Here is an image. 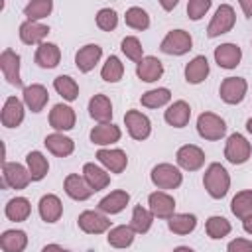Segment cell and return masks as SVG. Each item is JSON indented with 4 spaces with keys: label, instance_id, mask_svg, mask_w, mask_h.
I'll list each match as a JSON object with an SVG mask.
<instances>
[{
    "label": "cell",
    "instance_id": "cell-1",
    "mask_svg": "<svg viewBox=\"0 0 252 252\" xmlns=\"http://www.w3.org/2000/svg\"><path fill=\"white\" fill-rule=\"evenodd\" d=\"M203 185L213 199H222L230 187V175L220 163H211L205 171Z\"/></svg>",
    "mask_w": 252,
    "mask_h": 252
},
{
    "label": "cell",
    "instance_id": "cell-2",
    "mask_svg": "<svg viewBox=\"0 0 252 252\" xmlns=\"http://www.w3.org/2000/svg\"><path fill=\"white\" fill-rule=\"evenodd\" d=\"M150 177H152V183L158 189H177L181 185V181H183L181 171L171 163H158L152 169Z\"/></svg>",
    "mask_w": 252,
    "mask_h": 252
},
{
    "label": "cell",
    "instance_id": "cell-3",
    "mask_svg": "<svg viewBox=\"0 0 252 252\" xmlns=\"http://www.w3.org/2000/svg\"><path fill=\"white\" fill-rule=\"evenodd\" d=\"M234 22H236L234 8H232L230 4H220V6L217 8V12H215V16H213V20H211V24H209V28H207V35H209V37L222 35V33H226V32L232 30Z\"/></svg>",
    "mask_w": 252,
    "mask_h": 252
},
{
    "label": "cell",
    "instance_id": "cell-4",
    "mask_svg": "<svg viewBox=\"0 0 252 252\" xmlns=\"http://www.w3.org/2000/svg\"><path fill=\"white\" fill-rule=\"evenodd\" d=\"M197 132L205 140H220L226 132V124L220 116L213 112H203L197 118Z\"/></svg>",
    "mask_w": 252,
    "mask_h": 252
},
{
    "label": "cell",
    "instance_id": "cell-5",
    "mask_svg": "<svg viewBox=\"0 0 252 252\" xmlns=\"http://www.w3.org/2000/svg\"><path fill=\"white\" fill-rule=\"evenodd\" d=\"M250 152H252L250 142H248L242 134L234 132V134L228 136L226 146H224V158H226L230 163H234V165L244 163V161L250 158Z\"/></svg>",
    "mask_w": 252,
    "mask_h": 252
},
{
    "label": "cell",
    "instance_id": "cell-6",
    "mask_svg": "<svg viewBox=\"0 0 252 252\" xmlns=\"http://www.w3.org/2000/svg\"><path fill=\"white\" fill-rule=\"evenodd\" d=\"M191 45H193V39L185 30H171L163 37L159 49L167 55H183L191 49Z\"/></svg>",
    "mask_w": 252,
    "mask_h": 252
},
{
    "label": "cell",
    "instance_id": "cell-7",
    "mask_svg": "<svg viewBox=\"0 0 252 252\" xmlns=\"http://www.w3.org/2000/svg\"><path fill=\"white\" fill-rule=\"evenodd\" d=\"M30 181H32L30 169H26L22 163H8V161H4V165H2V185L4 187L26 189Z\"/></svg>",
    "mask_w": 252,
    "mask_h": 252
},
{
    "label": "cell",
    "instance_id": "cell-8",
    "mask_svg": "<svg viewBox=\"0 0 252 252\" xmlns=\"http://www.w3.org/2000/svg\"><path fill=\"white\" fill-rule=\"evenodd\" d=\"M148 205H150V213L158 219H171L175 215V201L171 195H167L163 191L150 193Z\"/></svg>",
    "mask_w": 252,
    "mask_h": 252
},
{
    "label": "cell",
    "instance_id": "cell-9",
    "mask_svg": "<svg viewBox=\"0 0 252 252\" xmlns=\"http://www.w3.org/2000/svg\"><path fill=\"white\" fill-rule=\"evenodd\" d=\"M246 81L242 77H226L222 83H220V98L226 102V104H238L244 94H246Z\"/></svg>",
    "mask_w": 252,
    "mask_h": 252
},
{
    "label": "cell",
    "instance_id": "cell-10",
    "mask_svg": "<svg viewBox=\"0 0 252 252\" xmlns=\"http://www.w3.org/2000/svg\"><path fill=\"white\" fill-rule=\"evenodd\" d=\"M124 122H126V128H128V134L134 138V140H146L152 132V124H150V118L138 110H128L124 114Z\"/></svg>",
    "mask_w": 252,
    "mask_h": 252
},
{
    "label": "cell",
    "instance_id": "cell-11",
    "mask_svg": "<svg viewBox=\"0 0 252 252\" xmlns=\"http://www.w3.org/2000/svg\"><path fill=\"white\" fill-rule=\"evenodd\" d=\"M0 69L4 73V79L14 85L22 87V77H20V55L12 49H4L0 53Z\"/></svg>",
    "mask_w": 252,
    "mask_h": 252
},
{
    "label": "cell",
    "instance_id": "cell-12",
    "mask_svg": "<svg viewBox=\"0 0 252 252\" xmlns=\"http://www.w3.org/2000/svg\"><path fill=\"white\" fill-rule=\"evenodd\" d=\"M177 163L187 169V171H197L203 163H205V154L199 146H193V144H185L177 150Z\"/></svg>",
    "mask_w": 252,
    "mask_h": 252
},
{
    "label": "cell",
    "instance_id": "cell-13",
    "mask_svg": "<svg viewBox=\"0 0 252 252\" xmlns=\"http://www.w3.org/2000/svg\"><path fill=\"white\" fill-rule=\"evenodd\" d=\"M77 222H79V228L87 234H100L110 228V220L96 211H83Z\"/></svg>",
    "mask_w": 252,
    "mask_h": 252
},
{
    "label": "cell",
    "instance_id": "cell-14",
    "mask_svg": "<svg viewBox=\"0 0 252 252\" xmlns=\"http://www.w3.org/2000/svg\"><path fill=\"white\" fill-rule=\"evenodd\" d=\"M100 55H102V47L96 45V43H89V45H85V47H81V49L77 51V55H75V65H77V69H79L81 73H89V71H93L94 65L98 63Z\"/></svg>",
    "mask_w": 252,
    "mask_h": 252
},
{
    "label": "cell",
    "instance_id": "cell-15",
    "mask_svg": "<svg viewBox=\"0 0 252 252\" xmlns=\"http://www.w3.org/2000/svg\"><path fill=\"white\" fill-rule=\"evenodd\" d=\"M49 124L59 132L71 130L75 126V110L67 104H55L49 112Z\"/></svg>",
    "mask_w": 252,
    "mask_h": 252
},
{
    "label": "cell",
    "instance_id": "cell-16",
    "mask_svg": "<svg viewBox=\"0 0 252 252\" xmlns=\"http://www.w3.org/2000/svg\"><path fill=\"white\" fill-rule=\"evenodd\" d=\"M0 118H2V124L6 128L20 126L22 120H24V104H22V100L16 98V96H8L4 106H2V116Z\"/></svg>",
    "mask_w": 252,
    "mask_h": 252
},
{
    "label": "cell",
    "instance_id": "cell-17",
    "mask_svg": "<svg viewBox=\"0 0 252 252\" xmlns=\"http://www.w3.org/2000/svg\"><path fill=\"white\" fill-rule=\"evenodd\" d=\"M242 59V51L236 43H222L215 49V61L222 69H234Z\"/></svg>",
    "mask_w": 252,
    "mask_h": 252
},
{
    "label": "cell",
    "instance_id": "cell-18",
    "mask_svg": "<svg viewBox=\"0 0 252 252\" xmlns=\"http://www.w3.org/2000/svg\"><path fill=\"white\" fill-rule=\"evenodd\" d=\"M49 33V28L39 24V22H30L26 20L22 26H20V39L26 43V45H33V43H43V39L47 37Z\"/></svg>",
    "mask_w": 252,
    "mask_h": 252
},
{
    "label": "cell",
    "instance_id": "cell-19",
    "mask_svg": "<svg viewBox=\"0 0 252 252\" xmlns=\"http://www.w3.org/2000/svg\"><path fill=\"white\" fill-rule=\"evenodd\" d=\"M49 100V93L43 85H30L24 89V104L32 112H41Z\"/></svg>",
    "mask_w": 252,
    "mask_h": 252
},
{
    "label": "cell",
    "instance_id": "cell-20",
    "mask_svg": "<svg viewBox=\"0 0 252 252\" xmlns=\"http://www.w3.org/2000/svg\"><path fill=\"white\" fill-rule=\"evenodd\" d=\"M96 159L110 169L112 173H122L128 165V158L122 150H98L96 152Z\"/></svg>",
    "mask_w": 252,
    "mask_h": 252
},
{
    "label": "cell",
    "instance_id": "cell-21",
    "mask_svg": "<svg viewBox=\"0 0 252 252\" xmlns=\"http://www.w3.org/2000/svg\"><path fill=\"white\" fill-rule=\"evenodd\" d=\"M65 193H67L71 199H75V201H85V199H89L94 191H93V187L85 181V177H81V175H77V173H71V175L65 177Z\"/></svg>",
    "mask_w": 252,
    "mask_h": 252
},
{
    "label": "cell",
    "instance_id": "cell-22",
    "mask_svg": "<svg viewBox=\"0 0 252 252\" xmlns=\"http://www.w3.org/2000/svg\"><path fill=\"white\" fill-rule=\"evenodd\" d=\"M136 75H138L144 83H154V81H158V79L163 75V65H161V61H159L158 57L148 55V57H144V59L136 65Z\"/></svg>",
    "mask_w": 252,
    "mask_h": 252
},
{
    "label": "cell",
    "instance_id": "cell-23",
    "mask_svg": "<svg viewBox=\"0 0 252 252\" xmlns=\"http://www.w3.org/2000/svg\"><path fill=\"white\" fill-rule=\"evenodd\" d=\"M89 114L93 120L100 122V124H108L112 118V104L108 100V96L104 94H94L89 100Z\"/></svg>",
    "mask_w": 252,
    "mask_h": 252
},
{
    "label": "cell",
    "instance_id": "cell-24",
    "mask_svg": "<svg viewBox=\"0 0 252 252\" xmlns=\"http://www.w3.org/2000/svg\"><path fill=\"white\" fill-rule=\"evenodd\" d=\"M163 118H165V122H167L169 126H173V128H183V126H187V122H189V118H191V108H189V104H187L185 100H175V102L169 104V108L165 110Z\"/></svg>",
    "mask_w": 252,
    "mask_h": 252
},
{
    "label": "cell",
    "instance_id": "cell-25",
    "mask_svg": "<svg viewBox=\"0 0 252 252\" xmlns=\"http://www.w3.org/2000/svg\"><path fill=\"white\" fill-rule=\"evenodd\" d=\"M61 213H63V205H61L57 195L47 193V195H43L39 199V217L45 222H57Z\"/></svg>",
    "mask_w": 252,
    "mask_h": 252
},
{
    "label": "cell",
    "instance_id": "cell-26",
    "mask_svg": "<svg viewBox=\"0 0 252 252\" xmlns=\"http://www.w3.org/2000/svg\"><path fill=\"white\" fill-rule=\"evenodd\" d=\"M122 136L120 128L114 126V124H98L91 130V142L96 144V146H106V144H114L118 142Z\"/></svg>",
    "mask_w": 252,
    "mask_h": 252
},
{
    "label": "cell",
    "instance_id": "cell-27",
    "mask_svg": "<svg viewBox=\"0 0 252 252\" xmlns=\"http://www.w3.org/2000/svg\"><path fill=\"white\" fill-rule=\"evenodd\" d=\"M207 75H209V61H207L205 55H197L185 65V79L191 85H197V83L205 81Z\"/></svg>",
    "mask_w": 252,
    "mask_h": 252
},
{
    "label": "cell",
    "instance_id": "cell-28",
    "mask_svg": "<svg viewBox=\"0 0 252 252\" xmlns=\"http://www.w3.org/2000/svg\"><path fill=\"white\" fill-rule=\"evenodd\" d=\"M35 63L43 69H53L59 65V59H61V51L55 43H41L35 51Z\"/></svg>",
    "mask_w": 252,
    "mask_h": 252
},
{
    "label": "cell",
    "instance_id": "cell-29",
    "mask_svg": "<svg viewBox=\"0 0 252 252\" xmlns=\"http://www.w3.org/2000/svg\"><path fill=\"white\" fill-rule=\"evenodd\" d=\"M43 144H45V148H47L53 156H59V158H65V156L73 154V150H75V142H73L71 138L59 134V132L49 134Z\"/></svg>",
    "mask_w": 252,
    "mask_h": 252
},
{
    "label": "cell",
    "instance_id": "cell-30",
    "mask_svg": "<svg viewBox=\"0 0 252 252\" xmlns=\"http://www.w3.org/2000/svg\"><path fill=\"white\" fill-rule=\"evenodd\" d=\"M128 201H130V195L126 193V191H112L110 195H106V197H102L100 201H98V209L102 211V213H108V215H116V213H120L126 205H128Z\"/></svg>",
    "mask_w": 252,
    "mask_h": 252
},
{
    "label": "cell",
    "instance_id": "cell-31",
    "mask_svg": "<svg viewBox=\"0 0 252 252\" xmlns=\"http://www.w3.org/2000/svg\"><path fill=\"white\" fill-rule=\"evenodd\" d=\"M0 246L4 252H24L28 246V236L24 230H4L0 236Z\"/></svg>",
    "mask_w": 252,
    "mask_h": 252
},
{
    "label": "cell",
    "instance_id": "cell-32",
    "mask_svg": "<svg viewBox=\"0 0 252 252\" xmlns=\"http://www.w3.org/2000/svg\"><path fill=\"white\" fill-rule=\"evenodd\" d=\"M83 177L93 187V191H100V189H104L110 183V175L104 169H100L98 165H94V163H85Z\"/></svg>",
    "mask_w": 252,
    "mask_h": 252
},
{
    "label": "cell",
    "instance_id": "cell-33",
    "mask_svg": "<svg viewBox=\"0 0 252 252\" xmlns=\"http://www.w3.org/2000/svg\"><path fill=\"white\" fill-rule=\"evenodd\" d=\"M26 163H28L32 181H41V179L47 175L49 163H47V158H45L41 152H30V154L26 156Z\"/></svg>",
    "mask_w": 252,
    "mask_h": 252
},
{
    "label": "cell",
    "instance_id": "cell-34",
    "mask_svg": "<svg viewBox=\"0 0 252 252\" xmlns=\"http://www.w3.org/2000/svg\"><path fill=\"white\" fill-rule=\"evenodd\" d=\"M30 211H32V207H30V201L26 197H14V199L8 201L4 213H6V217L10 220L22 222V220H26L30 217Z\"/></svg>",
    "mask_w": 252,
    "mask_h": 252
},
{
    "label": "cell",
    "instance_id": "cell-35",
    "mask_svg": "<svg viewBox=\"0 0 252 252\" xmlns=\"http://www.w3.org/2000/svg\"><path fill=\"white\" fill-rule=\"evenodd\" d=\"M167 226H169L171 232L183 236V234H189V232L195 230L197 219H195V215H189V213H175V215L167 220Z\"/></svg>",
    "mask_w": 252,
    "mask_h": 252
},
{
    "label": "cell",
    "instance_id": "cell-36",
    "mask_svg": "<svg viewBox=\"0 0 252 252\" xmlns=\"http://www.w3.org/2000/svg\"><path fill=\"white\" fill-rule=\"evenodd\" d=\"M230 209L242 220L248 219V217H252V189L236 193L234 199H232V203H230Z\"/></svg>",
    "mask_w": 252,
    "mask_h": 252
},
{
    "label": "cell",
    "instance_id": "cell-37",
    "mask_svg": "<svg viewBox=\"0 0 252 252\" xmlns=\"http://www.w3.org/2000/svg\"><path fill=\"white\" fill-rule=\"evenodd\" d=\"M134 242V230H132V226L128 224H120V226H114V228H110V232H108V244L110 246H114V248H126V246H130Z\"/></svg>",
    "mask_w": 252,
    "mask_h": 252
},
{
    "label": "cell",
    "instance_id": "cell-38",
    "mask_svg": "<svg viewBox=\"0 0 252 252\" xmlns=\"http://www.w3.org/2000/svg\"><path fill=\"white\" fill-rule=\"evenodd\" d=\"M152 220H154V215H152L148 209H144L142 205H136V207H134V211H132V220H130V226H132L134 232H138V234L148 232L150 226H152Z\"/></svg>",
    "mask_w": 252,
    "mask_h": 252
},
{
    "label": "cell",
    "instance_id": "cell-39",
    "mask_svg": "<svg viewBox=\"0 0 252 252\" xmlns=\"http://www.w3.org/2000/svg\"><path fill=\"white\" fill-rule=\"evenodd\" d=\"M122 75H124V65H122V61H120L116 55H110V57L106 59V63L102 65V69H100V77H102L106 83H118V81L122 79Z\"/></svg>",
    "mask_w": 252,
    "mask_h": 252
},
{
    "label": "cell",
    "instance_id": "cell-40",
    "mask_svg": "<svg viewBox=\"0 0 252 252\" xmlns=\"http://www.w3.org/2000/svg\"><path fill=\"white\" fill-rule=\"evenodd\" d=\"M53 87H55V91H57L65 100H69V102L75 100L77 94H79V85H77L75 79H71L69 75H59V77H55Z\"/></svg>",
    "mask_w": 252,
    "mask_h": 252
},
{
    "label": "cell",
    "instance_id": "cell-41",
    "mask_svg": "<svg viewBox=\"0 0 252 252\" xmlns=\"http://www.w3.org/2000/svg\"><path fill=\"white\" fill-rule=\"evenodd\" d=\"M171 100V91L169 89H154V91H148L142 94L140 102L142 106H148V108H158V106H163Z\"/></svg>",
    "mask_w": 252,
    "mask_h": 252
},
{
    "label": "cell",
    "instance_id": "cell-42",
    "mask_svg": "<svg viewBox=\"0 0 252 252\" xmlns=\"http://www.w3.org/2000/svg\"><path fill=\"white\" fill-rule=\"evenodd\" d=\"M51 8H53V2H51V0H32V2L24 8V14H26V18H28L30 22H37V20L49 16Z\"/></svg>",
    "mask_w": 252,
    "mask_h": 252
},
{
    "label": "cell",
    "instance_id": "cell-43",
    "mask_svg": "<svg viewBox=\"0 0 252 252\" xmlns=\"http://www.w3.org/2000/svg\"><path fill=\"white\" fill-rule=\"evenodd\" d=\"M124 20H126V26H130L132 30H146V28L150 26V16H148V12L142 10V8H138V6L128 8Z\"/></svg>",
    "mask_w": 252,
    "mask_h": 252
},
{
    "label": "cell",
    "instance_id": "cell-44",
    "mask_svg": "<svg viewBox=\"0 0 252 252\" xmlns=\"http://www.w3.org/2000/svg\"><path fill=\"white\" fill-rule=\"evenodd\" d=\"M205 228H207V234L211 238H224L230 232V222L224 217H211L207 220Z\"/></svg>",
    "mask_w": 252,
    "mask_h": 252
},
{
    "label": "cell",
    "instance_id": "cell-45",
    "mask_svg": "<svg viewBox=\"0 0 252 252\" xmlns=\"http://www.w3.org/2000/svg\"><path fill=\"white\" fill-rule=\"evenodd\" d=\"M120 47H122V53H124L128 59H132V61H136V63H140V61L144 59V49H142V43H140L138 37H134V35L124 37Z\"/></svg>",
    "mask_w": 252,
    "mask_h": 252
},
{
    "label": "cell",
    "instance_id": "cell-46",
    "mask_svg": "<svg viewBox=\"0 0 252 252\" xmlns=\"http://www.w3.org/2000/svg\"><path fill=\"white\" fill-rule=\"evenodd\" d=\"M96 26H98L102 32H112V30L118 26V14H116L112 8H102V10H98V14H96Z\"/></svg>",
    "mask_w": 252,
    "mask_h": 252
},
{
    "label": "cell",
    "instance_id": "cell-47",
    "mask_svg": "<svg viewBox=\"0 0 252 252\" xmlns=\"http://www.w3.org/2000/svg\"><path fill=\"white\" fill-rule=\"evenodd\" d=\"M211 8V0H189L187 4V16L191 20H201L207 10Z\"/></svg>",
    "mask_w": 252,
    "mask_h": 252
},
{
    "label": "cell",
    "instance_id": "cell-48",
    "mask_svg": "<svg viewBox=\"0 0 252 252\" xmlns=\"http://www.w3.org/2000/svg\"><path fill=\"white\" fill-rule=\"evenodd\" d=\"M226 252H252V240L246 238H234L228 242Z\"/></svg>",
    "mask_w": 252,
    "mask_h": 252
},
{
    "label": "cell",
    "instance_id": "cell-49",
    "mask_svg": "<svg viewBox=\"0 0 252 252\" xmlns=\"http://www.w3.org/2000/svg\"><path fill=\"white\" fill-rule=\"evenodd\" d=\"M240 8L244 12V16H252V0H240Z\"/></svg>",
    "mask_w": 252,
    "mask_h": 252
},
{
    "label": "cell",
    "instance_id": "cell-50",
    "mask_svg": "<svg viewBox=\"0 0 252 252\" xmlns=\"http://www.w3.org/2000/svg\"><path fill=\"white\" fill-rule=\"evenodd\" d=\"M41 252H69V250L63 248V246H59V244H47V246H43Z\"/></svg>",
    "mask_w": 252,
    "mask_h": 252
},
{
    "label": "cell",
    "instance_id": "cell-51",
    "mask_svg": "<svg viewBox=\"0 0 252 252\" xmlns=\"http://www.w3.org/2000/svg\"><path fill=\"white\" fill-rule=\"evenodd\" d=\"M242 226H244V230H246L248 234H252V217L244 219V220H242Z\"/></svg>",
    "mask_w": 252,
    "mask_h": 252
},
{
    "label": "cell",
    "instance_id": "cell-52",
    "mask_svg": "<svg viewBox=\"0 0 252 252\" xmlns=\"http://www.w3.org/2000/svg\"><path fill=\"white\" fill-rule=\"evenodd\" d=\"M161 6H163L165 10H171V8H175V6H177V0H173V2H161Z\"/></svg>",
    "mask_w": 252,
    "mask_h": 252
},
{
    "label": "cell",
    "instance_id": "cell-53",
    "mask_svg": "<svg viewBox=\"0 0 252 252\" xmlns=\"http://www.w3.org/2000/svg\"><path fill=\"white\" fill-rule=\"evenodd\" d=\"M173 252H195L193 248H189V246H177Z\"/></svg>",
    "mask_w": 252,
    "mask_h": 252
},
{
    "label": "cell",
    "instance_id": "cell-54",
    "mask_svg": "<svg viewBox=\"0 0 252 252\" xmlns=\"http://www.w3.org/2000/svg\"><path fill=\"white\" fill-rule=\"evenodd\" d=\"M246 130L252 134V118H248V120H246Z\"/></svg>",
    "mask_w": 252,
    "mask_h": 252
}]
</instances>
